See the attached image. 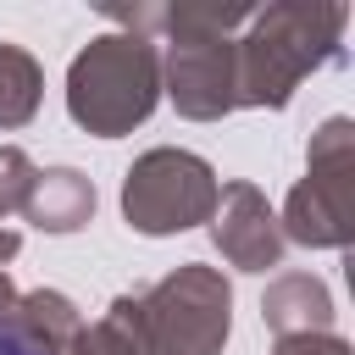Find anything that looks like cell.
Here are the masks:
<instances>
[{
	"label": "cell",
	"instance_id": "obj_1",
	"mask_svg": "<svg viewBox=\"0 0 355 355\" xmlns=\"http://www.w3.org/2000/svg\"><path fill=\"white\" fill-rule=\"evenodd\" d=\"M0 355H39L22 333H11V327H0Z\"/></svg>",
	"mask_w": 355,
	"mask_h": 355
}]
</instances>
